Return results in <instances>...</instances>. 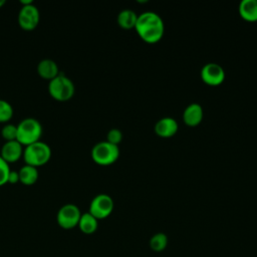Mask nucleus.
Listing matches in <instances>:
<instances>
[{"instance_id":"3","label":"nucleus","mask_w":257,"mask_h":257,"mask_svg":"<svg viewBox=\"0 0 257 257\" xmlns=\"http://www.w3.org/2000/svg\"><path fill=\"white\" fill-rule=\"evenodd\" d=\"M51 157L50 147L41 141L35 142L24 147L23 150V159L26 165L33 167H39L46 164Z\"/></svg>"},{"instance_id":"15","label":"nucleus","mask_w":257,"mask_h":257,"mask_svg":"<svg viewBox=\"0 0 257 257\" xmlns=\"http://www.w3.org/2000/svg\"><path fill=\"white\" fill-rule=\"evenodd\" d=\"M18 174H19V182L26 186L33 185L37 181L39 176L37 168L30 165H24L23 167H21L20 170L18 171Z\"/></svg>"},{"instance_id":"14","label":"nucleus","mask_w":257,"mask_h":257,"mask_svg":"<svg viewBox=\"0 0 257 257\" xmlns=\"http://www.w3.org/2000/svg\"><path fill=\"white\" fill-rule=\"evenodd\" d=\"M239 13L247 21H256L257 0H242L239 4Z\"/></svg>"},{"instance_id":"6","label":"nucleus","mask_w":257,"mask_h":257,"mask_svg":"<svg viewBox=\"0 0 257 257\" xmlns=\"http://www.w3.org/2000/svg\"><path fill=\"white\" fill-rule=\"evenodd\" d=\"M81 213L79 208L74 204H65L57 212L56 221L63 229H72L78 225Z\"/></svg>"},{"instance_id":"10","label":"nucleus","mask_w":257,"mask_h":257,"mask_svg":"<svg viewBox=\"0 0 257 257\" xmlns=\"http://www.w3.org/2000/svg\"><path fill=\"white\" fill-rule=\"evenodd\" d=\"M23 146L17 141L5 142L1 148V158L8 164L18 161L23 156Z\"/></svg>"},{"instance_id":"22","label":"nucleus","mask_w":257,"mask_h":257,"mask_svg":"<svg viewBox=\"0 0 257 257\" xmlns=\"http://www.w3.org/2000/svg\"><path fill=\"white\" fill-rule=\"evenodd\" d=\"M121 139H122V133L118 128H111L108 131V133L106 135V141L108 143L116 145V146L121 141Z\"/></svg>"},{"instance_id":"4","label":"nucleus","mask_w":257,"mask_h":257,"mask_svg":"<svg viewBox=\"0 0 257 257\" xmlns=\"http://www.w3.org/2000/svg\"><path fill=\"white\" fill-rule=\"evenodd\" d=\"M74 90L75 88L72 80L62 72L48 82L49 94L59 101L70 99L74 94Z\"/></svg>"},{"instance_id":"8","label":"nucleus","mask_w":257,"mask_h":257,"mask_svg":"<svg viewBox=\"0 0 257 257\" xmlns=\"http://www.w3.org/2000/svg\"><path fill=\"white\" fill-rule=\"evenodd\" d=\"M40 20V13L38 8L33 4L24 5L18 13V23L24 30L34 29Z\"/></svg>"},{"instance_id":"12","label":"nucleus","mask_w":257,"mask_h":257,"mask_svg":"<svg viewBox=\"0 0 257 257\" xmlns=\"http://www.w3.org/2000/svg\"><path fill=\"white\" fill-rule=\"evenodd\" d=\"M203 107L201 106V104L197 103V102H193L190 103L184 110L183 112V119L184 121L191 126L197 125L201 122L202 118H203Z\"/></svg>"},{"instance_id":"19","label":"nucleus","mask_w":257,"mask_h":257,"mask_svg":"<svg viewBox=\"0 0 257 257\" xmlns=\"http://www.w3.org/2000/svg\"><path fill=\"white\" fill-rule=\"evenodd\" d=\"M13 115L12 105L4 100L0 99V122H7Z\"/></svg>"},{"instance_id":"17","label":"nucleus","mask_w":257,"mask_h":257,"mask_svg":"<svg viewBox=\"0 0 257 257\" xmlns=\"http://www.w3.org/2000/svg\"><path fill=\"white\" fill-rule=\"evenodd\" d=\"M138 20V14L128 8L122 9L117 15V23L124 29H131L136 26Z\"/></svg>"},{"instance_id":"7","label":"nucleus","mask_w":257,"mask_h":257,"mask_svg":"<svg viewBox=\"0 0 257 257\" xmlns=\"http://www.w3.org/2000/svg\"><path fill=\"white\" fill-rule=\"evenodd\" d=\"M113 210V200L107 194H98L90 202L89 213L97 220L104 219Z\"/></svg>"},{"instance_id":"5","label":"nucleus","mask_w":257,"mask_h":257,"mask_svg":"<svg viewBox=\"0 0 257 257\" xmlns=\"http://www.w3.org/2000/svg\"><path fill=\"white\" fill-rule=\"evenodd\" d=\"M119 156V149L116 145L110 144L107 141L96 143L91 150L92 160L102 166L114 163Z\"/></svg>"},{"instance_id":"1","label":"nucleus","mask_w":257,"mask_h":257,"mask_svg":"<svg viewBox=\"0 0 257 257\" xmlns=\"http://www.w3.org/2000/svg\"><path fill=\"white\" fill-rule=\"evenodd\" d=\"M135 28L141 38L149 43L158 42L165 32L163 19L154 11H146L138 15Z\"/></svg>"},{"instance_id":"9","label":"nucleus","mask_w":257,"mask_h":257,"mask_svg":"<svg viewBox=\"0 0 257 257\" xmlns=\"http://www.w3.org/2000/svg\"><path fill=\"white\" fill-rule=\"evenodd\" d=\"M201 77L204 82L210 85H218L225 79L223 67L215 62L206 63L201 69Z\"/></svg>"},{"instance_id":"13","label":"nucleus","mask_w":257,"mask_h":257,"mask_svg":"<svg viewBox=\"0 0 257 257\" xmlns=\"http://www.w3.org/2000/svg\"><path fill=\"white\" fill-rule=\"evenodd\" d=\"M37 72L42 78L48 80L53 79L60 73L57 63L49 58H45L39 61L37 64Z\"/></svg>"},{"instance_id":"18","label":"nucleus","mask_w":257,"mask_h":257,"mask_svg":"<svg viewBox=\"0 0 257 257\" xmlns=\"http://www.w3.org/2000/svg\"><path fill=\"white\" fill-rule=\"evenodd\" d=\"M168 245V237L165 233H156L150 239V247L156 252L163 251Z\"/></svg>"},{"instance_id":"21","label":"nucleus","mask_w":257,"mask_h":257,"mask_svg":"<svg viewBox=\"0 0 257 257\" xmlns=\"http://www.w3.org/2000/svg\"><path fill=\"white\" fill-rule=\"evenodd\" d=\"M10 173L9 164L4 161L0 156V186L5 185L8 183V176Z\"/></svg>"},{"instance_id":"11","label":"nucleus","mask_w":257,"mask_h":257,"mask_svg":"<svg viewBox=\"0 0 257 257\" xmlns=\"http://www.w3.org/2000/svg\"><path fill=\"white\" fill-rule=\"evenodd\" d=\"M179 124L174 117L165 116L160 118L155 124V132L158 136L163 138L173 137L178 131Z\"/></svg>"},{"instance_id":"23","label":"nucleus","mask_w":257,"mask_h":257,"mask_svg":"<svg viewBox=\"0 0 257 257\" xmlns=\"http://www.w3.org/2000/svg\"><path fill=\"white\" fill-rule=\"evenodd\" d=\"M17 182H19V174H18V171L10 170V173H9V176H8V183H10V184H16Z\"/></svg>"},{"instance_id":"20","label":"nucleus","mask_w":257,"mask_h":257,"mask_svg":"<svg viewBox=\"0 0 257 257\" xmlns=\"http://www.w3.org/2000/svg\"><path fill=\"white\" fill-rule=\"evenodd\" d=\"M1 135L6 142L15 141L17 139V125L13 123H6L1 130Z\"/></svg>"},{"instance_id":"2","label":"nucleus","mask_w":257,"mask_h":257,"mask_svg":"<svg viewBox=\"0 0 257 257\" xmlns=\"http://www.w3.org/2000/svg\"><path fill=\"white\" fill-rule=\"evenodd\" d=\"M42 135V125L34 117H26L17 124V141L26 147L30 144L40 141Z\"/></svg>"},{"instance_id":"16","label":"nucleus","mask_w":257,"mask_h":257,"mask_svg":"<svg viewBox=\"0 0 257 257\" xmlns=\"http://www.w3.org/2000/svg\"><path fill=\"white\" fill-rule=\"evenodd\" d=\"M77 226L82 233L92 234L97 229L98 220L94 216H92L89 212H86V213L81 214Z\"/></svg>"},{"instance_id":"24","label":"nucleus","mask_w":257,"mask_h":257,"mask_svg":"<svg viewBox=\"0 0 257 257\" xmlns=\"http://www.w3.org/2000/svg\"><path fill=\"white\" fill-rule=\"evenodd\" d=\"M5 4V1L4 0H0V8Z\"/></svg>"}]
</instances>
